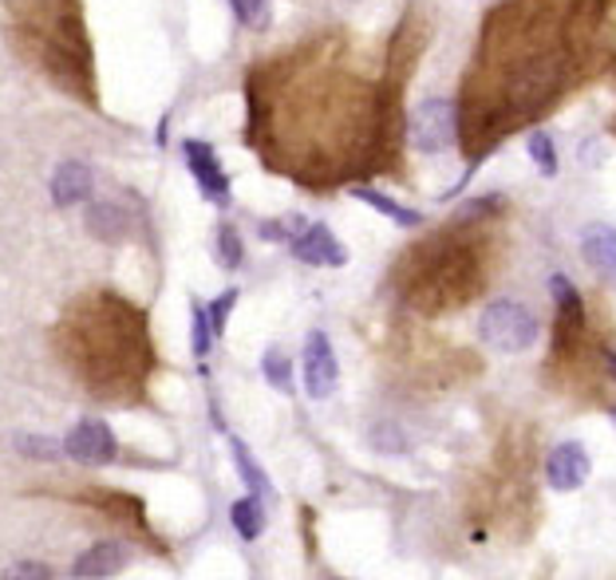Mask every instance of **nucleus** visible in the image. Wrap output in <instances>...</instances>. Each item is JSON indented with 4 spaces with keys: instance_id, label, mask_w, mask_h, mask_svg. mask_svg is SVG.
<instances>
[{
    "instance_id": "obj_20",
    "label": "nucleus",
    "mask_w": 616,
    "mask_h": 580,
    "mask_svg": "<svg viewBox=\"0 0 616 580\" xmlns=\"http://www.w3.org/2000/svg\"><path fill=\"white\" fill-rule=\"evenodd\" d=\"M261 372H265V380L273 383L277 391H292V363H289V355L285 352H265V360H261Z\"/></svg>"
},
{
    "instance_id": "obj_26",
    "label": "nucleus",
    "mask_w": 616,
    "mask_h": 580,
    "mask_svg": "<svg viewBox=\"0 0 616 580\" xmlns=\"http://www.w3.org/2000/svg\"><path fill=\"white\" fill-rule=\"evenodd\" d=\"M234 304H237V289H226L218 300H214V304H206V312H209V324H214V335H222V332H226V324H229V312H234Z\"/></svg>"
},
{
    "instance_id": "obj_16",
    "label": "nucleus",
    "mask_w": 616,
    "mask_h": 580,
    "mask_svg": "<svg viewBox=\"0 0 616 580\" xmlns=\"http://www.w3.org/2000/svg\"><path fill=\"white\" fill-rule=\"evenodd\" d=\"M581 253H585V261H589L608 284H616V229L613 226L597 221V226L585 229V234H581Z\"/></svg>"
},
{
    "instance_id": "obj_25",
    "label": "nucleus",
    "mask_w": 616,
    "mask_h": 580,
    "mask_svg": "<svg viewBox=\"0 0 616 580\" xmlns=\"http://www.w3.org/2000/svg\"><path fill=\"white\" fill-rule=\"evenodd\" d=\"M229 9L245 28H257L269 20V0H229Z\"/></svg>"
},
{
    "instance_id": "obj_14",
    "label": "nucleus",
    "mask_w": 616,
    "mask_h": 580,
    "mask_svg": "<svg viewBox=\"0 0 616 580\" xmlns=\"http://www.w3.org/2000/svg\"><path fill=\"white\" fill-rule=\"evenodd\" d=\"M127 561H131L127 545L100 541V545H91V549H88L83 557H75L72 577H75V580H103V577H115V572L127 569Z\"/></svg>"
},
{
    "instance_id": "obj_21",
    "label": "nucleus",
    "mask_w": 616,
    "mask_h": 580,
    "mask_svg": "<svg viewBox=\"0 0 616 580\" xmlns=\"http://www.w3.org/2000/svg\"><path fill=\"white\" fill-rule=\"evenodd\" d=\"M234 463L242 466V478L249 481V490H254L257 498H261V494H269V478H265L261 466H257L254 458H249V450H245L242 438H234Z\"/></svg>"
},
{
    "instance_id": "obj_4",
    "label": "nucleus",
    "mask_w": 616,
    "mask_h": 580,
    "mask_svg": "<svg viewBox=\"0 0 616 580\" xmlns=\"http://www.w3.org/2000/svg\"><path fill=\"white\" fill-rule=\"evenodd\" d=\"M9 44L32 72L95 107V55L80 0H9Z\"/></svg>"
},
{
    "instance_id": "obj_5",
    "label": "nucleus",
    "mask_w": 616,
    "mask_h": 580,
    "mask_svg": "<svg viewBox=\"0 0 616 580\" xmlns=\"http://www.w3.org/2000/svg\"><path fill=\"white\" fill-rule=\"evenodd\" d=\"M474 221H459L446 234L427 237L423 246L408 249L396 269V292L403 304L427 317H443L462 309L486 289V237L471 234Z\"/></svg>"
},
{
    "instance_id": "obj_13",
    "label": "nucleus",
    "mask_w": 616,
    "mask_h": 580,
    "mask_svg": "<svg viewBox=\"0 0 616 580\" xmlns=\"http://www.w3.org/2000/svg\"><path fill=\"white\" fill-rule=\"evenodd\" d=\"M289 249H292V257L305 265H332V269L348 265V249L340 246V241L332 237V229L320 226V221L300 229V234L289 241Z\"/></svg>"
},
{
    "instance_id": "obj_27",
    "label": "nucleus",
    "mask_w": 616,
    "mask_h": 580,
    "mask_svg": "<svg viewBox=\"0 0 616 580\" xmlns=\"http://www.w3.org/2000/svg\"><path fill=\"white\" fill-rule=\"evenodd\" d=\"M4 580H52V569L44 561H20L4 572Z\"/></svg>"
},
{
    "instance_id": "obj_28",
    "label": "nucleus",
    "mask_w": 616,
    "mask_h": 580,
    "mask_svg": "<svg viewBox=\"0 0 616 580\" xmlns=\"http://www.w3.org/2000/svg\"><path fill=\"white\" fill-rule=\"evenodd\" d=\"M17 450H24V454H32V458H60V446L52 443V438H17Z\"/></svg>"
},
{
    "instance_id": "obj_22",
    "label": "nucleus",
    "mask_w": 616,
    "mask_h": 580,
    "mask_svg": "<svg viewBox=\"0 0 616 580\" xmlns=\"http://www.w3.org/2000/svg\"><path fill=\"white\" fill-rule=\"evenodd\" d=\"M242 261H245L242 237H237L234 226H222L218 229V265L222 269H242Z\"/></svg>"
},
{
    "instance_id": "obj_15",
    "label": "nucleus",
    "mask_w": 616,
    "mask_h": 580,
    "mask_svg": "<svg viewBox=\"0 0 616 580\" xmlns=\"http://www.w3.org/2000/svg\"><path fill=\"white\" fill-rule=\"evenodd\" d=\"M91 190H95V178H91V166L80 163V158H72V163H64L52 174V201L60 209L75 206V201H88Z\"/></svg>"
},
{
    "instance_id": "obj_19",
    "label": "nucleus",
    "mask_w": 616,
    "mask_h": 580,
    "mask_svg": "<svg viewBox=\"0 0 616 580\" xmlns=\"http://www.w3.org/2000/svg\"><path fill=\"white\" fill-rule=\"evenodd\" d=\"M229 521H234L237 537L242 541H257L265 529V506L257 494H249V498H237L234 506H229Z\"/></svg>"
},
{
    "instance_id": "obj_3",
    "label": "nucleus",
    "mask_w": 616,
    "mask_h": 580,
    "mask_svg": "<svg viewBox=\"0 0 616 580\" xmlns=\"http://www.w3.org/2000/svg\"><path fill=\"white\" fill-rule=\"evenodd\" d=\"M55 344L68 372L103 403H135L154 367L143 309L119 292H88L60 320Z\"/></svg>"
},
{
    "instance_id": "obj_8",
    "label": "nucleus",
    "mask_w": 616,
    "mask_h": 580,
    "mask_svg": "<svg viewBox=\"0 0 616 580\" xmlns=\"http://www.w3.org/2000/svg\"><path fill=\"white\" fill-rule=\"evenodd\" d=\"M64 454L68 458H75V463H83V466L115 463V454H119L115 431H111L103 418H83V423H75L72 431H68Z\"/></svg>"
},
{
    "instance_id": "obj_6",
    "label": "nucleus",
    "mask_w": 616,
    "mask_h": 580,
    "mask_svg": "<svg viewBox=\"0 0 616 580\" xmlns=\"http://www.w3.org/2000/svg\"><path fill=\"white\" fill-rule=\"evenodd\" d=\"M537 335H542V324L517 300H494L479 317V340L486 348H494V352H510V355L530 352L537 344Z\"/></svg>"
},
{
    "instance_id": "obj_7",
    "label": "nucleus",
    "mask_w": 616,
    "mask_h": 580,
    "mask_svg": "<svg viewBox=\"0 0 616 580\" xmlns=\"http://www.w3.org/2000/svg\"><path fill=\"white\" fill-rule=\"evenodd\" d=\"M408 138L419 155H443L459 143V103L431 95V100L415 103L408 123Z\"/></svg>"
},
{
    "instance_id": "obj_18",
    "label": "nucleus",
    "mask_w": 616,
    "mask_h": 580,
    "mask_svg": "<svg viewBox=\"0 0 616 580\" xmlns=\"http://www.w3.org/2000/svg\"><path fill=\"white\" fill-rule=\"evenodd\" d=\"M352 198H360L363 206H372L376 214H383V218H391L396 221V226H419V221H423V214H419V209H411V206H399L396 198H388V194H380V190H372V186H363V182H356L352 190Z\"/></svg>"
},
{
    "instance_id": "obj_29",
    "label": "nucleus",
    "mask_w": 616,
    "mask_h": 580,
    "mask_svg": "<svg viewBox=\"0 0 616 580\" xmlns=\"http://www.w3.org/2000/svg\"><path fill=\"white\" fill-rule=\"evenodd\" d=\"M597 360L605 363V375H608V380L616 383V352H613V348L600 344V348H597Z\"/></svg>"
},
{
    "instance_id": "obj_12",
    "label": "nucleus",
    "mask_w": 616,
    "mask_h": 580,
    "mask_svg": "<svg viewBox=\"0 0 616 580\" xmlns=\"http://www.w3.org/2000/svg\"><path fill=\"white\" fill-rule=\"evenodd\" d=\"M589 474H593L589 450H585L581 443H573V438L562 446H553V454L545 458V481H550L557 494L581 490V486L589 481Z\"/></svg>"
},
{
    "instance_id": "obj_9",
    "label": "nucleus",
    "mask_w": 616,
    "mask_h": 580,
    "mask_svg": "<svg viewBox=\"0 0 616 580\" xmlns=\"http://www.w3.org/2000/svg\"><path fill=\"white\" fill-rule=\"evenodd\" d=\"M550 292H553V304H557V340H553V348H557V355H565L585 335V300H581V292L573 289V281L562 277V272L550 277Z\"/></svg>"
},
{
    "instance_id": "obj_17",
    "label": "nucleus",
    "mask_w": 616,
    "mask_h": 580,
    "mask_svg": "<svg viewBox=\"0 0 616 580\" xmlns=\"http://www.w3.org/2000/svg\"><path fill=\"white\" fill-rule=\"evenodd\" d=\"M88 229L107 246H119L131 234V214L119 201H91L88 206Z\"/></svg>"
},
{
    "instance_id": "obj_24",
    "label": "nucleus",
    "mask_w": 616,
    "mask_h": 580,
    "mask_svg": "<svg viewBox=\"0 0 616 580\" xmlns=\"http://www.w3.org/2000/svg\"><path fill=\"white\" fill-rule=\"evenodd\" d=\"M191 348H194V355H206L209 352V344H214V324H209V312L202 309V304H194L191 309Z\"/></svg>"
},
{
    "instance_id": "obj_1",
    "label": "nucleus",
    "mask_w": 616,
    "mask_h": 580,
    "mask_svg": "<svg viewBox=\"0 0 616 580\" xmlns=\"http://www.w3.org/2000/svg\"><path fill=\"white\" fill-rule=\"evenodd\" d=\"M340 48L317 40L249 75V143L312 190L380 170L399 131L396 91L356 75Z\"/></svg>"
},
{
    "instance_id": "obj_23",
    "label": "nucleus",
    "mask_w": 616,
    "mask_h": 580,
    "mask_svg": "<svg viewBox=\"0 0 616 580\" xmlns=\"http://www.w3.org/2000/svg\"><path fill=\"white\" fill-rule=\"evenodd\" d=\"M526 146H530V158L542 166V174H557V151H553V138L545 135V131H537V127L530 131Z\"/></svg>"
},
{
    "instance_id": "obj_2",
    "label": "nucleus",
    "mask_w": 616,
    "mask_h": 580,
    "mask_svg": "<svg viewBox=\"0 0 616 580\" xmlns=\"http://www.w3.org/2000/svg\"><path fill=\"white\" fill-rule=\"evenodd\" d=\"M569 9L573 0H510L486 17L466 100L459 103V138L471 166L510 131L545 115L573 72L589 64L573 37Z\"/></svg>"
},
{
    "instance_id": "obj_11",
    "label": "nucleus",
    "mask_w": 616,
    "mask_h": 580,
    "mask_svg": "<svg viewBox=\"0 0 616 580\" xmlns=\"http://www.w3.org/2000/svg\"><path fill=\"white\" fill-rule=\"evenodd\" d=\"M340 383V367H336L332 340L325 332H308L305 340V391L308 400H328Z\"/></svg>"
},
{
    "instance_id": "obj_10",
    "label": "nucleus",
    "mask_w": 616,
    "mask_h": 580,
    "mask_svg": "<svg viewBox=\"0 0 616 580\" xmlns=\"http://www.w3.org/2000/svg\"><path fill=\"white\" fill-rule=\"evenodd\" d=\"M182 155H186V166H191L194 182H198L202 198H209L214 206H229V178L222 170L218 155H214V146L202 143V138H186Z\"/></svg>"
}]
</instances>
